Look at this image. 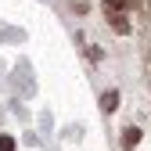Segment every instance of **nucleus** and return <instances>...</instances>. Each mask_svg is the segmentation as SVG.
Returning a JSON list of instances; mask_svg holds the SVG:
<instances>
[{"label": "nucleus", "mask_w": 151, "mask_h": 151, "mask_svg": "<svg viewBox=\"0 0 151 151\" xmlns=\"http://www.w3.org/2000/svg\"><path fill=\"white\" fill-rule=\"evenodd\" d=\"M0 151H14V140L11 137H0Z\"/></svg>", "instance_id": "f03ea898"}, {"label": "nucleus", "mask_w": 151, "mask_h": 151, "mask_svg": "<svg viewBox=\"0 0 151 151\" xmlns=\"http://www.w3.org/2000/svg\"><path fill=\"white\" fill-rule=\"evenodd\" d=\"M137 144H140V129H137V126H129V129H126V137H122V147H126V151H133Z\"/></svg>", "instance_id": "f257e3e1"}]
</instances>
